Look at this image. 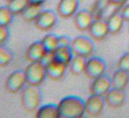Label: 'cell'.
Wrapping results in <instances>:
<instances>
[{
	"mask_svg": "<svg viewBox=\"0 0 129 118\" xmlns=\"http://www.w3.org/2000/svg\"><path fill=\"white\" fill-rule=\"evenodd\" d=\"M26 82V76L23 70H15L7 77L5 83V88L6 92L10 93H16L20 92Z\"/></svg>",
	"mask_w": 129,
	"mask_h": 118,
	"instance_id": "cell-6",
	"label": "cell"
},
{
	"mask_svg": "<svg viewBox=\"0 0 129 118\" xmlns=\"http://www.w3.org/2000/svg\"><path fill=\"white\" fill-rule=\"evenodd\" d=\"M109 5V0H95L89 11L94 19H100L103 17V14L105 13Z\"/></svg>",
	"mask_w": 129,
	"mask_h": 118,
	"instance_id": "cell-22",
	"label": "cell"
},
{
	"mask_svg": "<svg viewBox=\"0 0 129 118\" xmlns=\"http://www.w3.org/2000/svg\"><path fill=\"white\" fill-rule=\"evenodd\" d=\"M105 103L104 97L90 93L85 101V113L89 117H98L103 113Z\"/></svg>",
	"mask_w": 129,
	"mask_h": 118,
	"instance_id": "cell-7",
	"label": "cell"
},
{
	"mask_svg": "<svg viewBox=\"0 0 129 118\" xmlns=\"http://www.w3.org/2000/svg\"><path fill=\"white\" fill-rule=\"evenodd\" d=\"M87 58L80 56H75L72 59L71 63L68 65V69L70 73L75 76H78L84 73L85 66H86Z\"/></svg>",
	"mask_w": 129,
	"mask_h": 118,
	"instance_id": "cell-19",
	"label": "cell"
},
{
	"mask_svg": "<svg viewBox=\"0 0 129 118\" xmlns=\"http://www.w3.org/2000/svg\"><path fill=\"white\" fill-rule=\"evenodd\" d=\"M117 69L129 72V52L125 53L120 57L117 63Z\"/></svg>",
	"mask_w": 129,
	"mask_h": 118,
	"instance_id": "cell-27",
	"label": "cell"
},
{
	"mask_svg": "<svg viewBox=\"0 0 129 118\" xmlns=\"http://www.w3.org/2000/svg\"><path fill=\"white\" fill-rule=\"evenodd\" d=\"M71 48L75 56H80L85 58H89L94 53L95 45L90 37L82 35L72 39Z\"/></svg>",
	"mask_w": 129,
	"mask_h": 118,
	"instance_id": "cell-4",
	"label": "cell"
},
{
	"mask_svg": "<svg viewBox=\"0 0 129 118\" xmlns=\"http://www.w3.org/2000/svg\"><path fill=\"white\" fill-rule=\"evenodd\" d=\"M42 93L41 89L37 86L28 85L22 91L21 94V103L22 108L27 112H34L36 111L40 107Z\"/></svg>",
	"mask_w": 129,
	"mask_h": 118,
	"instance_id": "cell-2",
	"label": "cell"
},
{
	"mask_svg": "<svg viewBox=\"0 0 129 118\" xmlns=\"http://www.w3.org/2000/svg\"><path fill=\"white\" fill-rule=\"evenodd\" d=\"M5 1H10V0H5Z\"/></svg>",
	"mask_w": 129,
	"mask_h": 118,
	"instance_id": "cell-33",
	"label": "cell"
},
{
	"mask_svg": "<svg viewBox=\"0 0 129 118\" xmlns=\"http://www.w3.org/2000/svg\"><path fill=\"white\" fill-rule=\"evenodd\" d=\"M89 35L93 40L102 41L109 34V27L106 20L103 18L95 19L90 25L89 30Z\"/></svg>",
	"mask_w": 129,
	"mask_h": 118,
	"instance_id": "cell-10",
	"label": "cell"
},
{
	"mask_svg": "<svg viewBox=\"0 0 129 118\" xmlns=\"http://www.w3.org/2000/svg\"><path fill=\"white\" fill-rule=\"evenodd\" d=\"M79 7V0H59L57 5L58 16L64 19L74 16Z\"/></svg>",
	"mask_w": 129,
	"mask_h": 118,
	"instance_id": "cell-12",
	"label": "cell"
},
{
	"mask_svg": "<svg viewBox=\"0 0 129 118\" xmlns=\"http://www.w3.org/2000/svg\"><path fill=\"white\" fill-rule=\"evenodd\" d=\"M43 10V5H28V7L22 13V17L27 22H35L37 17Z\"/></svg>",
	"mask_w": 129,
	"mask_h": 118,
	"instance_id": "cell-21",
	"label": "cell"
},
{
	"mask_svg": "<svg viewBox=\"0 0 129 118\" xmlns=\"http://www.w3.org/2000/svg\"><path fill=\"white\" fill-rule=\"evenodd\" d=\"M35 116L36 118H59L58 104L49 103L40 106L36 110Z\"/></svg>",
	"mask_w": 129,
	"mask_h": 118,
	"instance_id": "cell-18",
	"label": "cell"
},
{
	"mask_svg": "<svg viewBox=\"0 0 129 118\" xmlns=\"http://www.w3.org/2000/svg\"><path fill=\"white\" fill-rule=\"evenodd\" d=\"M28 5H43L47 2V0H28Z\"/></svg>",
	"mask_w": 129,
	"mask_h": 118,
	"instance_id": "cell-32",
	"label": "cell"
},
{
	"mask_svg": "<svg viewBox=\"0 0 129 118\" xmlns=\"http://www.w3.org/2000/svg\"><path fill=\"white\" fill-rule=\"evenodd\" d=\"M14 18V14L7 5L0 7V26H9Z\"/></svg>",
	"mask_w": 129,
	"mask_h": 118,
	"instance_id": "cell-26",
	"label": "cell"
},
{
	"mask_svg": "<svg viewBox=\"0 0 129 118\" xmlns=\"http://www.w3.org/2000/svg\"><path fill=\"white\" fill-rule=\"evenodd\" d=\"M58 38H59V36H57L56 34H48L45 35L41 39V42L44 45L46 51L48 53H53L55 51V50L59 47Z\"/></svg>",
	"mask_w": 129,
	"mask_h": 118,
	"instance_id": "cell-23",
	"label": "cell"
},
{
	"mask_svg": "<svg viewBox=\"0 0 129 118\" xmlns=\"http://www.w3.org/2000/svg\"><path fill=\"white\" fill-rule=\"evenodd\" d=\"M120 14L125 22H129V4H126L120 9Z\"/></svg>",
	"mask_w": 129,
	"mask_h": 118,
	"instance_id": "cell-31",
	"label": "cell"
},
{
	"mask_svg": "<svg viewBox=\"0 0 129 118\" xmlns=\"http://www.w3.org/2000/svg\"><path fill=\"white\" fill-rule=\"evenodd\" d=\"M28 0H10L8 1L7 6L14 14V16L22 15L24 10L28 7Z\"/></svg>",
	"mask_w": 129,
	"mask_h": 118,
	"instance_id": "cell-24",
	"label": "cell"
},
{
	"mask_svg": "<svg viewBox=\"0 0 129 118\" xmlns=\"http://www.w3.org/2000/svg\"><path fill=\"white\" fill-rule=\"evenodd\" d=\"M68 66L64 64L61 62L53 58L50 62L46 64V71H47V77L51 80H61L66 73Z\"/></svg>",
	"mask_w": 129,
	"mask_h": 118,
	"instance_id": "cell-11",
	"label": "cell"
},
{
	"mask_svg": "<svg viewBox=\"0 0 129 118\" xmlns=\"http://www.w3.org/2000/svg\"><path fill=\"white\" fill-rule=\"evenodd\" d=\"M107 64L102 57H90L87 59L84 74L91 80L95 79L105 74Z\"/></svg>",
	"mask_w": 129,
	"mask_h": 118,
	"instance_id": "cell-5",
	"label": "cell"
},
{
	"mask_svg": "<svg viewBox=\"0 0 129 118\" xmlns=\"http://www.w3.org/2000/svg\"><path fill=\"white\" fill-rule=\"evenodd\" d=\"M72 39L67 35H60L58 38L59 46H71Z\"/></svg>",
	"mask_w": 129,
	"mask_h": 118,
	"instance_id": "cell-29",
	"label": "cell"
},
{
	"mask_svg": "<svg viewBox=\"0 0 129 118\" xmlns=\"http://www.w3.org/2000/svg\"><path fill=\"white\" fill-rule=\"evenodd\" d=\"M109 27V34H117L122 29V27L124 24V19L120 14V10H115L113 13L109 15V17L106 20Z\"/></svg>",
	"mask_w": 129,
	"mask_h": 118,
	"instance_id": "cell-16",
	"label": "cell"
},
{
	"mask_svg": "<svg viewBox=\"0 0 129 118\" xmlns=\"http://www.w3.org/2000/svg\"><path fill=\"white\" fill-rule=\"evenodd\" d=\"M111 88V78L104 74L99 77L93 79V81L89 86V92L91 94L105 97Z\"/></svg>",
	"mask_w": 129,
	"mask_h": 118,
	"instance_id": "cell-9",
	"label": "cell"
},
{
	"mask_svg": "<svg viewBox=\"0 0 129 118\" xmlns=\"http://www.w3.org/2000/svg\"><path fill=\"white\" fill-rule=\"evenodd\" d=\"M74 54L71 46H59L53 52V58L61 62L66 66L69 65Z\"/></svg>",
	"mask_w": 129,
	"mask_h": 118,
	"instance_id": "cell-20",
	"label": "cell"
},
{
	"mask_svg": "<svg viewBox=\"0 0 129 118\" xmlns=\"http://www.w3.org/2000/svg\"><path fill=\"white\" fill-rule=\"evenodd\" d=\"M94 20L93 16L88 10H80L77 11L73 18L75 27L81 32L88 31Z\"/></svg>",
	"mask_w": 129,
	"mask_h": 118,
	"instance_id": "cell-13",
	"label": "cell"
},
{
	"mask_svg": "<svg viewBox=\"0 0 129 118\" xmlns=\"http://www.w3.org/2000/svg\"><path fill=\"white\" fill-rule=\"evenodd\" d=\"M129 83V72L121 69L116 70L111 77V85L113 88L125 91Z\"/></svg>",
	"mask_w": 129,
	"mask_h": 118,
	"instance_id": "cell-17",
	"label": "cell"
},
{
	"mask_svg": "<svg viewBox=\"0 0 129 118\" xmlns=\"http://www.w3.org/2000/svg\"><path fill=\"white\" fill-rule=\"evenodd\" d=\"M127 1L128 0H109V3L110 5L120 10L124 5H126L127 4Z\"/></svg>",
	"mask_w": 129,
	"mask_h": 118,
	"instance_id": "cell-30",
	"label": "cell"
},
{
	"mask_svg": "<svg viewBox=\"0 0 129 118\" xmlns=\"http://www.w3.org/2000/svg\"><path fill=\"white\" fill-rule=\"evenodd\" d=\"M24 72L27 84L31 86H39L47 77L46 65L42 62H32L27 66Z\"/></svg>",
	"mask_w": 129,
	"mask_h": 118,
	"instance_id": "cell-3",
	"label": "cell"
},
{
	"mask_svg": "<svg viewBox=\"0 0 129 118\" xmlns=\"http://www.w3.org/2000/svg\"><path fill=\"white\" fill-rule=\"evenodd\" d=\"M59 118H82L85 113V101L74 95L64 97L58 103Z\"/></svg>",
	"mask_w": 129,
	"mask_h": 118,
	"instance_id": "cell-1",
	"label": "cell"
},
{
	"mask_svg": "<svg viewBox=\"0 0 129 118\" xmlns=\"http://www.w3.org/2000/svg\"><path fill=\"white\" fill-rule=\"evenodd\" d=\"M10 36V29L8 26H0V45H4Z\"/></svg>",
	"mask_w": 129,
	"mask_h": 118,
	"instance_id": "cell-28",
	"label": "cell"
},
{
	"mask_svg": "<svg viewBox=\"0 0 129 118\" xmlns=\"http://www.w3.org/2000/svg\"><path fill=\"white\" fill-rule=\"evenodd\" d=\"M58 20L57 12L52 10H43L35 21V25L39 30L46 32L54 27Z\"/></svg>",
	"mask_w": 129,
	"mask_h": 118,
	"instance_id": "cell-8",
	"label": "cell"
},
{
	"mask_svg": "<svg viewBox=\"0 0 129 118\" xmlns=\"http://www.w3.org/2000/svg\"><path fill=\"white\" fill-rule=\"evenodd\" d=\"M13 59V52L8 47L0 45V67L8 66Z\"/></svg>",
	"mask_w": 129,
	"mask_h": 118,
	"instance_id": "cell-25",
	"label": "cell"
},
{
	"mask_svg": "<svg viewBox=\"0 0 129 118\" xmlns=\"http://www.w3.org/2000/svg\"><path fill=\"white\" fill-rule=\"evenodd\" d=\"M47 51H46L41 40L35 41L28 47L26 51V58L29 63L32 62H42Z\"/></svg>",
	"mask_w": 129,
	"mask_h": 118,
	"instance_id": "cell-14",
	"label": "cell"
},
{
	"mask_svg": "<svg viewBox=\"0 0 129 118\" xmlns=\"http://www.w3.org/2000/svg\"><path fill=\"white\" fill-rule=\"evenodd\" d=\"M104 98L108 106L112 109H118L124 104L126 100V93L123 90L112 87Z\"/></svg>",
	"mask_w": 129,
	"mask_h": 118,
	"instance_id": "cell-15",
	"label": "cell"
}]
</instances>
